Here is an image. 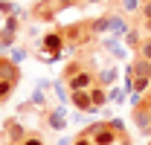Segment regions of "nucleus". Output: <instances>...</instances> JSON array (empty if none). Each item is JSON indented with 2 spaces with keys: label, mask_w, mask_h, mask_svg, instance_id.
Returning a JSON list of instances; mask_svg holds the SVG:
<instances>
[{
  "label": "nucleus",
  "mask_w": 151,
  "mask_h": 145,
  "mask_svg": "<svg viewBox=\"0 0 151 145\" xmlns=\"http://www.w3.org/2000/svg\"><path fill=\"white\" fill-rule=\"evenodd\" d=\"M84 134L93 139V145H131L125 136V128L119 119H108V122H93L84 128Z\"/></svg>",
  "instance_id": "1"
},
{
  "label": "nucleus",
  "mask_w": 151,
  "mask_h": 145,
  "mask_svg": "<svg viewBox=\"0 0 151 145\" xmlns=\"http://www.w3.org/2000/svg\"><path fill=\"white\" fill-rule=\"evenodd\" d=\"M58 32L64 35V41H67L70 50H81V47H87V44H93V41H96V32H93V23H90V20L67 23V26H61Z\"/></svg>",
  "instance_id": "2"
},
{
  "label": "nucleus",
  "mask_w": 151,
  "mask_h": 145,
  "mask_svg": "<svg viewBox=\"0 0 151 145\" xmlns=\"http://www.w3.org/2000/svg\"><path fill=\"white\" fill-rule=\"evenodd\" d=\"M61 81L67 84V90H70V93H76V90H93V87H96V67L84 64V67L76 72V75L61 78Z\"/></svg>",
  "instance_id": "3"
},
{
  "label": "nucleus",
  "mask_w": 151,
  "mask_h": 145,
  "mask_svg": "<svg viewBox=\"0 0 151 145\" xmlns=\"http://www.w3.org/2000/svg\"><path fill=\"white\" fill-rule=\"evenodd\" d=\"M64 47H67V41H64V35L61 32H47V35L41 38V50H44V58L47 61H55L58 55L64 52Z\"/></svg>",
  "instance_id": "4"
},
{
  "label": "nucleus",
  "mask_w": 151,
  "mask_h": 145,
  "mask_svg": "<svg viewBox=\"0 0 151 145\" xmlns=\"http://www.w3.org/2000/svg\"><path fill=\"white\" fill-rule=\"evenodd\" d=\"M44 125L50 128V131H64V128L70 125V119H67V110L64 108H47L44 110Z\"/></svg>",
  "instance_id": "5"
},
{
  "label": "nucleus",
  "mask_w": 151,
  "mask_h": 145,
  "mask_svg": "<svg viewBox=\"0 0 151 145\" xmlns=\"http://www.w3.org/2000/svg\"><path fill=\"white\" fill-rule=\"evenodd\" d=\"M61 12H58L55 0H38L35 6H32V18L41 20V23H50V20H55Z\"/></svg>",
  "instance_id": "6"
},
{
  "label": "nucleus",
  "mask_w": 151,
  "mask_h": 145,
  "mask_svg": "<svg viewBox=\"0 0 151 145\" xmlns=\"http://www.w3.org/2000/svg\"><path fill=\"white\" fill-rule=\"evenodd\" d=\"M116 18H119V12H105V15H99V18L90 20V23H93L96 38H99V35H108V32H113V29H116Z\"/></svg>",
  "instance_id": "7"
},
{
  "label": "nucleus",
  "mask_w": 151,
  "mask_h": 145,
  "mask_svg": "<svg viewBox=\"0 0 151 145\" xmlns=\"http://www.w3.org/2000/svg\"><path fill=\"white\" fill-rule=\"evenodd\" d=\"M3 134H6V142H23V139H26V134H29V131H26V128L20 125L18 119H6V122H3Z\"/></svg>",
  "instance_id": "8"
},
{
  "label": "nucleus",
  "mask_w": 151,
  "mask_h": 145,
  "mask_svg": "<svg viewBox=\"0 0 151 145\" xmlns=\"http://www.w3.org/2000/svg\"><path fill=\"white\" fill-rule=\"evenodd\" d=\"M70 105H73L76 110H81V113H90L93 108V99H90V90H76L70 93Z\"/></svg>",
  "instance_id": "9"
},
{
  "label": "nucleus",
  "mask_w": 151,
  "mask_h": 145,
  "mask_svg": "<svg viewBox=\"0 0 151 145\" xmlns=\"http://www.w3.org/2000/svg\"><path fill=\"white\" fill-rule=\"evenodd\" d=\"M0 78H6V81H20V67L12 61V58H3L0 55Z\"/></svg>",
  "instance_id": "10"
},
{
  "label": "nucleus",
  "mask_w": 151,
  "mask_h": 145,
  "mask_svg": "<svg viewBox=\"0 0 151 145\" xmlns=\"http://www.w3.org/2000/svg\"><path fill=\"white\" fill-rule=\"evenodd\" d=\"M116 75H119V70H116L113 64H108L105 70H96V84H99V87H108V90H111L113 84H116Z\"/></svg>",
  "instance_id": "11"
},
{
  "label": "nucleus",
  "mask_w": 151,
  "mask_h": 145,
  "mask_svg": "<svg viewBox=\"0 0 151 145\" xmlns=\"http://www.w3.org/2000/svg\"><path fill=\"white\" fill-rule=\"evenodd\" d=\"M90 99H93V108H105V105L111 102V90H108V87H99V84H96L93 90H90Z\"/></svg>",
  "instance_id": "12"
},
{
  "label": "nucleus",
  "mask_w": 151,
  "mask_h": 145,
  "mask_svg": "<svg viewBox=\"0 0 151 145\" xmlns=\"http://www.w3.org/2000/svg\"><path fill=\"white\" fill-rule=\"evenodd\" d=\"M125 44L131 47L134 52H139V47H142V38H139V29H137V26H131V29L125 32Z\"/></svg>",
  "instance_id": "13"
},
{
  "label": "nucleus",
  "mask_w": 151,
  "mask_h": 145,
  "mask_svg": "<svg viewBox=\"0 0 151 145\" xmlns=\"http://www.w3.org/2000/svg\"><path fill=\"white\" fill-rule=\"evenodd\" d=\"M142 9V0H119V12L122 15H137Z\"/></svg>",
  "instance_id": "14"
},
{
  "label": "nucleus",
  "mask_w": 151,
  "mask_h": 145,
  "mask_svg": "<svg viewBox=\"0 0 151 145\" xmlns=\"http://www.w3.org/2000/svg\"><path fill=\"white\" fill-rule=\"evenodd\" d=\"M139 20H142V29L151 32V0H142V9H139Z\"/></svg>",
  "instance_id": "15"
},
{
  "label": "nucleus",
  "mask_w": 151,
  "mask_h": 145,
  "mask_svg": "<svg viewBox=\"0 0 151 145\" xmlns=\"http://www.w3.org/2000/svg\"><path fill=\"white\" fill-rule=\"evenodd\" d=\"M84 64H87V61H81V58H73V61H70V64L64 67V72H61V78H70V75H76V72L81 70Z\"/></svg>",
  "instance_id": "16"
},
{
  "label": "nucleus",
  "mask_w": 151,
  "mask_h": 145,
  "mask_svg": "<svg viewBox=\"0 0 151 145\" xmlns=\"http://www.w3.org/2000/svg\"><path fill=\"white\" fill-rule=\"evenodd\" d=\"M15 87H18L15 81H6V78H0V105H3V102H6L12 93H15Z\"/></svg>",
  "instance_id": "17"
},
{
  "label": "nucleus",
  "mask_w": 151,
  "mask_h": 145,
  "mask_svg": "<svg viewBox=\"0 0 151 145\" xmlns=\"http://www.w3.org/2000/svg\"><path fill=\"white\" fill-rule=\"evenodd\" d=\"M0 15H3V18H9V15H18L15 3H12V0H0Z\"/></svg>",
  "instance_id": "18"
},
{
  "label": "nucleus",
  "mask_w": 151,
  "mask_h": 145,
  "mask_svg": "<svg viewBox=\"0 0 151 145\" xmlns=\"http://www.w3.org/2000/svg\"><path fill=\"white\" fill-rule=\"evenodd\" d=\"M20 145H47V142H44V136H41V134L29 131V134H26V139H23Z\"/></svg>",
  "instance_id": "19"
},
{
  "label": "nucleus",
  "mask_w": 151,
  "mask_h": 145,
  "mask_svg": "<svg viewBox=\"0 0 151 145\" xmlns=\"http://www.w3.org/2000/svg\"><path fill=\"white\" fill-rule=\"evenodd\" d=\"M18 26H20V15H9L6 18V32H15L18 35Z\"/></svg>",
  "instance_id": "20"
},
{
  "label": "nucleus",
  "mask_w": 151,
  "mask_h": 145,
  "mask_svg": "<svg viewBox=\"0 0 151 145\" xmlns=\"http://www.w3.org/2000/svg\"><path fill=\"white\" fill-rule=\"evenodd\" d=\"M137 55H142L145 61H151V35L142 38V47H139V52H137Z\"/></svg>",
  "instance_id": "21"
},
{
  "label": "nucleus",
  "mask_w": 151,
  "mask_h": 145,
  "mask_svg": "<svg viewBox=\"0 0 151 145\" xmlns=\"http://www.w3.org/2000/svg\"><path fill=\"white\" fill-rule=\"evenodd\" d=\"M12 44H15V32H6V29H3V32H0V50H6V47H12Z\"/></svg>",
  "instance_id": "22"
},
{
  "label": "nucleus",
  "mask_w": 151,
  "mask_h": 145,
  "mask_svg": "<svg viewBox=\"0 0 151 145\" xmlns=\"http://www.w3.org/2000/svg\"><path fill=\"white\" fill-rule=\"evenodd\" d=\"M81 0H55V6H58V12H64V9H73V6H78Z\"/></svg>",
  "instance_id": "23"
},
{
  "label": "nucleus",
  "mask_w": 151,
  "mask_h": 145,
  "mask_svg": "<svg viewBox=\"0 0 151 145\" xmlns=\"http://www.w3.org/2000/svg\"><path fill=\"white\" fill-rule=\"evenodd\" d=\"M73 145H93V139H90V136H87V134L81 131V134H78V136L73 139Z\"/></svg>",
  "instance_id": "24"
},
{
  "label": "nucleus",
  "mask_w": 151,
  "mask_h": 145,
  "mask_svg": "<svg viewBox=\"0 0 151 145\" xmlns=\"http://www.w3.org/2000/svg\"><path fill=\"white\" fill-rule=\"evenodd\" d=\"M122 96H125L122 90H111V102H122Z\"/></svg>",
  "instance_id": "25"
},
{
  "label": "nucleus",
  "mask_w": 151,
  "mask_h": 145,
  "mask_svg": "<svg viewBox=\"0 0 151 145\" xmlns=\"http://www.w3.org/2000/svg\"><path fill=\"white\" fill-rule=\"evenodd\" d=\"M81 3H102V0H81Z\"/></svg>",
  "instance_id": "26"
},
{
  "label": "nucleus",
  "mask_w": 151,
  "mask_h": 145,
  "mask_svg": "<svg viewBox=\"0 0 151 145\" xmlns=\"http://www.w3.org/2000/svg\"><path fill=\"white\" fill-rule=\"evenodd\" d=\"M6 145H18V142H6Z\"/></svg>",
  "instance_id": "27"
},
{
  "label": "nucleus",
  "mask_w": 151,
  "mask_h": 145,
  "mask_svg": "<svg viewBox=\"0 0 151 145\" xmlns=\"http://www.w3.org/2000/svg\"><path fill=\"white\" fill-rule=\"evenodd\" d=\"M148 145H151V142H148Z\"/></svg>",
  "instance_id": "28"
}]
</instances>
